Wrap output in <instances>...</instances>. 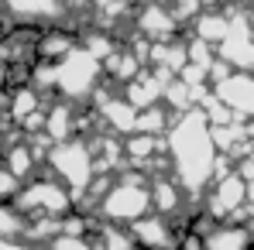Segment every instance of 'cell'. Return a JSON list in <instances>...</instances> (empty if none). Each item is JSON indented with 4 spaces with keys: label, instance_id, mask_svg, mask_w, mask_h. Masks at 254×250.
<instances>
[{
    "label": "cell",
    "instance_id": "cell-4",
    "mask_svg": "<svg viewBox=\"0 0 254 250\" xmlns=\"http://www.w3.org/2000/svg\"><path fill=\"white\" fill-rule=\"evenodd\" d=\"M100 83H103V62H96L83 48L55 62V93L62 96V103H79V100L96 96Z\"/></svg>",
    "mask_w": 254,
    "mask_h": 250
},
{
    "label": "cell",
    "instance_id": "cell-7",
    "mask_svg": "<svg viewBox=\"0 0 254 250\" xmlns=\"http://www.w3.org/2000/svg\"><path fill=\"white\" fill-rule=\"evenodd\" d=\"M248 199V182L234 171V175H223L216 185H213L210 199H206V216L210 219H220V216H234L237 209L244 206Z\"/></svg>",
    "mask_w": 254,
    "mask_h": 250
},
{
    "label": "cell",
    "instance_id": "cell-14",
    "mask_svg": "<svg viewBox=\"0 0 254 250\" xmlns=\"http://www.w3.org/2000/svg\"><path fill=\"white\" fill-rule=\"evenodd\" d=\"M227 35H230V21L220 17V14H206V17L196 21V42H203V45L223 42Z\"/></svg>",
    "mask_w": 254,
    "mask_h": 250
},
{
    "label": "cell",
    "instance_id": "cell-15",
    "mask_svg": "<svg viewBox=\"0 0 254 250\" xmlns=\"http://www.w3.org/2000/svg\"><path fill=\"white\" fill-rule=\"evenodd\" d=\"M24 233V219L14 212V206H0V240H17Z\"/></svg>",
    "mask_w": 254,
    "mask_h": 250
},
{
    "label": "cell",
    "instance_id": "cell-12",
    "mask_svg": "<svg viewBox=\"0 0 254 250\" xmlns=\"http://www.w3.org/2000/svg\"><path fill=\"white\" fill-rule=\"evenodd\" d=\"M179 206H182V189L172 182L169 175L151 178V212L155 216H172Z\"/></svg>",
    "mask_w": 254,
    "mask_h": 250
},
{
    "label": "cell",
    "instance_id": "cell-9",
    "mask_svg": "<svg viewBox=\"0 0 254 250\" xmlns=\"http://www.w3.org/2000/svg\"><path fill=\"white\" fill-rule=\"evenodd\" d=\"M175 31H179V24H175L169 7H155V3H151V7H144V10L137 14V21H134V35L144 38V42H151V45L172 42Z\"/></svg>",
    "mask_w": 254,
    "mask_h": 250
},
{
    "label": "cell",
    "instance_id": "cell-5",
    "mask_svg": "<svg viewBox=\"0 0 254 250\" xmlns=\"http://www.w3.org/2000/svg\"><path fill=\"white\" fill-rule=\"evenodd\" d=\"M14 212L21 219H48L59 223L72 212V196L55 182V178H35L28 185H21L17 199H14Z\"/></svg>",
    "mask_w": 254,
    "mask_h": 250
},
{
    "label": "cell",
    "instance_id": "cell-8",
    "mask_svg": "<svg viewBox=\"0 0 254 250\" xmlns=\"http://www.w3.org/2000/svg\"><path fill=\"white\" fill-rule=\"evenodd\" d=\"M165 86H169V76H162V72H155V69H148V72L141 69V76L130 79L121 96L141 113V110H155V106H158V100L165 96Z\"/></svg>",
    "mask_w": 254,
    "mask_h": 250
},
{
    "label": "cell",
    "instance_id": "cell-10",
    "mask_svg": "<svg viewBox=\"0 0 254 250\" xmlns=\"http://www.w3.org/2000/svg\"><path fill=\"white\" fill-rule=\"evenodd\" d=\"M216 100L220 106H230L237 113L254 117V76H227L216 83Z\"/></svg>",
    "mask_w": 254,
    "mask_h": 250
},
{
    "label": "cell",
    "instance_id": "cell-2",
    "mask_svg": "<svg viewBox=\"0 0 254 250\" xmlns=\"http://www.w3.org/2000/svg\"><path fill=\"white\" fill-rule=\"evenodd\" d=\"M93 216L107 226H124V230L141 223L144 216H151V178L144 171L141 175L130 171V175L114 178Z\"/></svg>",
    "mask_w": 254,
    "mask_h": 250
},
{
    "label": "cell",
    "instance_id": "cell-16",
    "mask_svg": "<svg viewBox=\"0 0 254 250\" xmlns=\"http://www.w3.org/2000/svg\"><path fill=\"white\" fill-rule=\"evenodd\" d=\"M0 250H28L21 240H0Z\"/></svg>",
    "mask_w": 254,
    "mask_h": 250
},
{
    "label": "cell",
    "instance_id": "cell-13",
    "mask_svg": "<svg viewBox=\"0 0 254 250\" xmlns=\"http://www.w3.org/2000/svg\"><path fill=\"white\" fill-rule=\"evenodd\" d=\"M35 165H38V158H35V151L28 148V141H24V137L3 148V168H7L17 182H24V178L35 171Z\"/></svg>",
    "mask_w": 254,
    "mask_h": 250
},
{
    "label": "cell",
    "instance_id": "cell-1",
    "mask_svg": "<svg viewBox=\"0 0 254 250\" xmlns=\"http://www.w3.org/2000/svg\"><path fill=\"white\" fill-rule=\"evenodd\" d=\"M162 151L172 161V182L189 196H199L216 175V144H213L210 124L199 110L179 113L172 120Z\"/></svg>",
    "mask_w": 254,
    "mask_h": 250
},
{
    "label": "cell",
    "instance_id": "cell-6",
    "mask_svg": "<svg viewBox=\"0 0 254 250\" xmlns=\"http://www.w3.org/2000/svg\"><path fill=\"white\" fill-rule=\"evenodd\" d=\"M127 233H130V240H134L137 250H175V244H179V233H175L172 219L155 216V212L144 216L141 223L127 226Z\"/></svg>",
    "mask_w": 254,
    "mask_h": 250
},
{
    "label": "cell",
    "instance_id": "cell-3",
    "mask_svg": "<svg viewBox=\"0 0 254 250\" xmlns=\"http://www.w3.org/2000/svg\"><path fill=\"white\" fill-rule=\"evenodd\" d=\"M45 165L52 168V178L76 199H83V192L89 189V182L96 178V161H93V148L72 137L65 144H52L48 154H45Z\"/></svg>",
    "mask_w": 254,
    "mask_h": 250
},
{
    "label": "cell",
    "instance_id": "cell-11",
    "mask_svg": "<svg viewBox=\"0 0 254 250\" xmlns=\"http://www.w3.org/2000/svg\"><path fill=\"white\" fill-rule=\"evenodd\" d=\"M206 250H254V233L237 223H213L203 233Z\"/></svg>",
    "mask_w": 254,
    "mask_h": 250
}]
</instances>
